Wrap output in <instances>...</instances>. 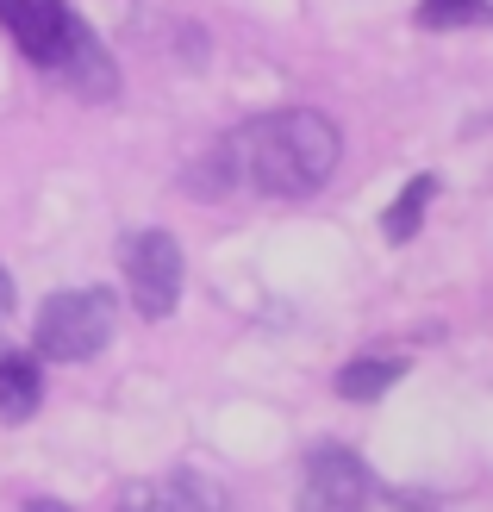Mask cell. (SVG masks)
Wrapping results in <instances>:
<instances>
[{"instance_id":"8992f818","label":"cell","mask_w":493,"mask_h":512,"mask_svg":"<svg viewBox=\"0 0 493 512\" xmlns=\"http://www.w3.org/2000/svg\"><path fill=\"white\" fill-rule=\"evenodd\" d=\"M113 512H231V506H225V494H219L213 475L181 469L169 481H132V488L119 494Z\"/></svg>"},{"instance_id":"6da1fadb","label":"cell","mask_w":493,"mask_h":512,"mask_svg":"<svg viewBox=\"0 0 493 512\" xmlns=\"http://www.w3.org/2000/svg\"><path fill=\"white\" fill-rule=\"evenodd\" d=\"M337 157H344V138L325 113H306V107H281L238 125L213 157L188 169V194H225V188H250V194H269V200H306L331 182Z\"/></svg>"},{"instance_id":"52a82bcc","label":"cell","mask_w":493,"mask_h":512,"mask_svg":"<svg viewBox=\"0 0 493 512\" xmlns=\"http://www.w3.org/2000/svg\"><path fill=\"white\" fill-rule=\"evenodd\" d=\"M38 400H44V375L32 356H19V350H0V419H32L38 413Z\"/></svg>"},{"instance_id":"ba28073f","label":"cell","mask_w":493,"mask_h":512,"mask_svg":"<svg viewBox=\"0 0 493 512\" xmlns=\"http://www.w3.org/2000/svg\"><path fill=\"white\" fill-rule=\"evenodd\" d=\"M394 381H400V363H387V356H362V363L337 369V394H344V400H381Z\"/></svg>"},{"instance_id":"8fae6325","label":"cell","mask_w":493,"mask_h":512,"mask_svg":"<svg viewBox=\"0 0 493 512\" xmlns=\"http://www.w3.org/2000/svg\"><path fill=\"white\" fill-rule=\"evenodd\" d=\"M7 313H13V275L0 269V325H7Z\"/></svg>"},{"instance_id":"3957f363","label":"cell","mask_w":493,"mask_h":512,"mask_svg":"<svg viewBox=\"0 0 493 512\" xmlns=\"http://www.w3.org/2000/svg\"><path fill=\"white\" fill-rule=\"evenodd\" d=\"M119 300L107 288H69L38 306V356L50 363H88V356L113 338Z\"/></svg>"},{"instance_id":"7c38bea8","label":"cell","mask_w":493,"mask_h":512,"mask_svg":"<svg viewBox=\"0 0 493 512\" xmlns=\"http://www.w3.org/2000/svg\"><path fill=\"white\" fill-rule=\"evenodd\" d=\"M25 512H69V506H63V500H44V494H38V500H25Z\"/></svg>"},{"instance_id":"9c48e42d","label":"cell","mask_w":493,"mask_h":512,"mask_svg":"<svg viewBox=\"0 0 493 512\" xmlns=\"http://www.w3.org/2000/svg\"><path fill=\"white\" fill-rule=\"evenodd\" d=\"M431 194H437V175H412L406 194L394 200V207H387V238L406 244L412 232H419V219H425V207H431Z\"/></svg>"},{"instance_id":"277c9868","label":"cell","mask_w":493,"mask_h":512,"mask_svg":"<svg viewBox=\"0 0 493 512\" xmlns=\"http://www.w3.org/2000/svg\"><path fill=\"white\" fill-rule=\"evenodd\" d=\"M119 275H125V294L144 319H169L175 300H181V244L163 232V225H144L119 244Z\"/></svg>"},{"instance_id":"7a4b0ae2","label":"cell","mask_w":493,"mask_h":512,"mask_svg":"<svg viewBox=\"0 0 493 512\" xmlns=\"http://www.w3.org/2000/svg\"><path fill=\"white\" fill-rule=\"evenodd\" d=\"M0 25L13 32V44L32 57L44 75H57L63 88L82 100H113L119 94V63L107 57V44L88 32V19L69 0H0Z\"/></svg>"},{"instance_id":"5b68a950","label":"cell","mask_w":493,"mask_h":512,"mask_svg":"<svg viewBox=\"0 0 493 512\" xmlns=\"http://www.w3.org/2000/svg\"><path fill=\"white\" fill-rule=\"evenodd\" d=\"M369 500H375V481H369V469H362V456L337 450V444L306 456L294 512H369Z\"/></svg>"},{"instance_id":"30bf717a","label":"cell","mask_w":493,"mask_h":512,"mask_svg":"<svg viewBox=\"0 0 493 512\" xmlns=\"http://www.w3.org/2000/svg\"><path fill=\"white\" fill-rule=\"evenodd\" d=\"M425 25H481L487 19V0H425Z\"/></svg>"}]
</instances>
